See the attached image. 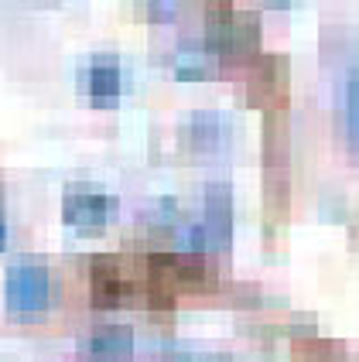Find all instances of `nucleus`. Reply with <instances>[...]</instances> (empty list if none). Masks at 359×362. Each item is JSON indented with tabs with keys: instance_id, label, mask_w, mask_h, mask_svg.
Wrapping results in <instances>:
<instances>
[{
	"instance_id": "nucleus-2",
	"label": "nucleus",
	"mask_w": 359,
	"mask_h": 362,
	"mask_svg": "<svg viewBox=\"0 0 359 362\" xmlns=\"http://www.w3.org/2000/svg\"><path fill=\"white\" fill-rule=\"evenodd\" d=\"M113 212V199L100 195V192H72L65 205H62V216L69 226H76L82 233H100L103 226L110 222Z\"/></svg>"
},
{
	"instance_id": "nucleus-8",
	"label": "nucleus",
	"mask_w": 359,
	"mask_h": 362,
	"mask_svg": "<svg viewBox=\"0 0 359 362\" xmlns=\"http://www.w3.org/2000/svg\"><path fill=\"white\" fill-rule=\"evenodd\" d=\"M161 362H195V359H192V356H185V352H168Z\"/></svg>"
},
{
	"instance_id": "nucleus-5",
	"label": "nucleus",
	"mask_w": 359,
	"mask_h": 362,
	"mask_svg": "<svg viewBox=\"0 0 359 362\" xmlns=\"http://www.w3.org/2000/svg\"><path fill=\"white\" fill-rule=\"evenodd\" d=\"M86 89L93 100H117L120 96V65L110 59L93 62L86 69Z\"/></svg>"
},
{
	"instance_id": "nucleus-7",
	"label": "nucleus",
	"mask_w": 359,
	"mask_h": 362,
	"mask_svg": "<svg viewBox=\"0 0 359 362\" xmlns=\"http://www.w3.org/2000/svg\"><path fill=\"white\" fill-rule=\"evenodd\" d=\"M346 100H349V123H359V72H353V76H349Z\"/></svg>"
},
{
	"instance_id": "nucleus-9",
	"label": "nucleus",
	"mask_w": 359,
	"mask_h": 362,
	"mask_svg": "<svg viewBox=\"0 0 359 362\" xmlns=\"http://www.w3.org/2000/svg\"><path fill=\"white\" fill-rule=\"evenodd\" d=\"M7 246V229H4V222H0V250Z\"/></svg>"
},
{
	"instance_id": "nucleus-4",
	"label": "nucleus",
	"mask_w": 359,
	"mask_h": 362,
	"mask_svg": "<svg viewBox=\"0 0 359 362\" xmlns=\"http://www.w3.org/2000/svg\"><path fill=\"white\" fill-rule=\"evenodd\" d=\"M130 294V284L120 281L117 267L110 260H96L93 263V301L100 308H113V304L127 301Z\"/></svg>"
},
{
	"instance_id": "nucleus-6",
	"label": "nucleus",
	"mask_w": 359,
	"mask_h": 362,
	"mask_svg": "<svg viewBox=\"0 0 359 362\" xmlns=\"http://www.w3.org/2000/svg\"><path fill=\"white\" fill-rule=\"evenodd\" d=\"M175 72H178V79H202V76H209V69H205V59H195V55H185Z\"/></svg>"
},
{
	"instance_id": "nucleus-1",
	"label": "nucleus",
	"mask_w": 359,
	"mask_h": 362,
	"mask_svg": "<svg viewBox=\"0 0 359 362\" xmlns=\"http://www.w3.org/2000/svg\"><path fill=\"white\" fill-rule=\"evenodd\" d=\"M48 298H52V281H48L45 263L24 260L7 270L4 304H7V315L14 322H35V318H41L48 311Z\"/></svg>"
},
{
	"instance_id": "nucleus-3",
	"label": "nucleus",
	"mask_w": 359,
	"mask_h": 362,
	"mask_svg": "<svg viewBox=\"0 0 359 362\" xmlns=\"http://www.w3.org/2000/svg\"><path fill=\"white\" fill-rule=\"evenodd\" d=\"M86 352L96 362H130L134 356V332L123 325H103L89 335Z\"/></svg>"
}]
</instances>
